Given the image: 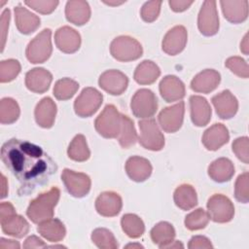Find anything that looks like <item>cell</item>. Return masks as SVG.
<instances>
[{
	"label": "cell",
	"mask_w": 249,
	"mask_h": 249,
	"mask_svg": "<svg viewBox=\"0 0 249 249\" xmlns=\"http://www.w3.org/2000/svg\"><path fill=\"white\" fill-rule=\"evenodd\" d=\"M110 53L115 59L127 62L138 59L143 53V48L136 39L123 35L111 42Z\"/></svg>",
	"instance_id": "obj_4"
},
{
	"label": "cell",
	"mask_w": 249,
	"mask_h": 249,
	"mask_svg": "<svg viewBox=\"0 0 249 249\" xmlns=\"http://www.w3.org/2000/svg\"><path fill=\"white\" fill-rule=\"evenodd\" d=\"M197 26L204 36H213L219 30V17L215 1H204L197 17Z\"/></svg>",
	"instance_id": "obj_11"
},
{
	"label": "cell",
	"mask_w": 249,
	"mask_h": 249,
	"mask_svg": "<svg viewBox=\"0 0 249 249\" xmlns=\"http://www.w3.org/2000/svg\"><path fill=\"white\" fill-rule=\"evenodd\" d=\"M161 1H149L146 2L140 11V16L142 19L146 22L155 21L160 12Z\"/></svg>",
	"instance_id": "obj_44"
},
{
	"label": "cell",
	"mask_w": 249,
	"mask_h": 249,
	"mask_svg": "<svg viewBox=\"0 0 249 249\" xmlns=\"http://www.w3.org/2000/svg\"><path fill=\"white\" fill-rule=\"evenodd\" d=\"M224 17L231 23H241L248 17V1H221Z\"/></svg>",
	"instance_id": "obj_27"
},
{
	"label": "cell",
	"mask_w": 249,
	"mask_h": 249,
	"mask_svg": "<svg viewBox=\"0 0 249 249\" xmlns=\"http://www.w3.org/2000/svg\"><path fill=\"white\" fill-rule=\"evenodd\" d=\"M54 42L58 50L65 53H73L80 49L81 36L70 26L58 28L54 34Z\"/></svg>",
	"instance_id": "obj_17"
},
{
	"label": "cell",
	"mask_w": 249,
	"mask_h": 249,
	"mask_svg": "<svg viewBox=\"0 0 249 249\" xmlns=\"http://www.w3.org/2000/svg\"><path fill=\"white\" fill-rule=\"evenodd\" d=\"M105 4H108V5H112V6H116V5H120V4H123L124 2L125 1H103Z\"/></svg>",
	"instance_id": "obj_56"
},
{
	"label": "cell",
	"mask_w": 249,
	"mask_h": 249,
	"mask_svg": "<svg viewBox=\"0 0 249 249\" xmlns=\"http://www.w3.org/2000/svg\"><path fill=\"white\" fill-rule=\"evenodd\" d=\"M176 235L173 226L168 222H160L151 230L152 241L160 248H164L174 240Z\"/></svg>",
	"instance_id": "obj_33"
},
{
	"label": "cell",
	"mask_w": 249,
	"mask_h": 249,
	"mask_svg": "<svg viewBox=\"0 0 249 249\" xmlns=\"http://www.w3.org/2000/svg\"><path fill=\"white\" fill-rule=\"evenodd\" d=\"M79 89V84L70 79L62 78L54 84L53 87V95L58 100H68L74 96Z\"/></svg>",
	"instance_id": "obj_38"
},
{
	"label": "cell",
	"mask_w": 249,
	"mask_h": 249,
	"mask_svg": "<svg viewBox=\"0 0 249 249\" xmlns=\"http://www.w3.org/2000/svg\"><path fill=\"white\" fill-rule=\"evenodd\" d=\"M225 65L227 68H229L233 74L236 76L247 79L249 77V70H248V64L247 62L241 58L240 56H231L229 57Z\"/></svg>",
	"instance_id": "obj_43"
},
{
	"label": "cell",
	"mask_w": 249,
	"mask_h": 249,
	"mask_svg": "<svg viewBox=\"0 0 249 249\" xmlns=\"http://www.w3.org/2000/svg\"><path fill=\"white\" fill-rule=\"evenodd\" d=\"M221 75L214 69H205L196 74L191 82V89L196 92L209 93L220 84Z\"/></svg>",
	"instance_id": "obj_20"
},
{
	"label": "cell",
	"mask_w": 249,
	"mask_h": 249,
	"mask_svg": "<svg viewBox=\"0 0 249 249\" xmlns=\"http://www.w3.org/2000/svg\"><path fill=\"white\" fill-rule=\"evenodd\" d=\"M160 93L166 102L181 100L186 93L184 83L174 75L163 77L160 83Z\"/></svg>",
	"instance_id": "obj_18"
},
{
	"label": "cell",
	"mask_w": 249,
	"mask_h": 249,
	"mask_svg": "<svg viewBox=\"0 0 249 249\" xmlns=\"http://www.w3.org/2000/svg\"><path fill=\"white\" fill-rule=\"evenodd\" d=\"M16 214L15 207L11 202H1L0 205V220Z\"/></svg>",
	"instance_id": "obj_51"
},
{
	"label": "cell",
	"mask_w": 249,
	"mask_h": 249,
	"mask_svg": "<svg viewBox=\"0 0 249 249\" xmlns=\"http://www.w3.org/2000/svg\"><path fill=\"white\" fill-rule=\"evenodd\" d=\"M0 222L3 232L8 235L21 238L29 231L28 222L22 216L18 215L17 213L1 219Z\"/></svg>",
	"instance_id": "obj_29"
},
{
	"label": "cell",
	"mask_w": 249,
	"mask_h": 249,
	"mask_svg": "<svg viewBox=\"0 0 249 249\" xmlns=\"http://www.w3.org/2000/svg\"><path fill=\"white\" fill-rule=\"evenodd\" d=\"M123 122V114L112 105L108 104L95 119L96 131L104 138H118Z\"/></svg>",
	"instance_id": "obj_3"
},
{
	"label": "cell",
	"mask_w": 249,
	"mask_h": 249,
	"mask_svg": "<svg viewBox=\"0 0 249 249\" xmlns=\"http://www.w3.org/2000/svg\"><path fill=\"white\" fill-rule=\"evenodd\" d=\"M48 245L38 236L36 235H30L28 236L24 243H23V248L25 249H32V248H46Z\"/></svg>",
	"instance_id": "obj_49"
},
{
	"label": "cell",
	"mask_w": 249,
	"mask_h": 249,
	"mask_svg": "<svg viewBox=\"0 0 249 249\" xmlns=\"http://www.w3.org/2000/svg\"><path fill=\"white\" fill-rule=\"evenodd\" d=\"M38 232L48 241L58 242L65 237L66 229L58 219H49L41 222L37 228Z\"/></svg>",
	"instance_id": "obj_30"
},
{
	"label": "cell",
	"mask_w": 249,
	"mask_h": 249,
	"mask_svg": "<svg viewBox=\"0 0 249 249\" xmlns=\"http://www.w3.org/2000/svg\"><path fill=\"white\" fill-rule=\"evenodd\" d=\"M15 21L17 28L22 34L33 33L41 22L38 16L20 5L15 7Z\"/></svg>",
	"instance_id": "obj_26"
},
{
	"label": "cell",
	"mask_w": 249,
	"mask_h": 249,
	"mask_svg": "<svg viewBox=\"0 0 249 249\" xmlns=\"http://www.w3.org/2000/svg\"><path fill=\"white\" fill-rule=\"evenodd\" d=\"M53 81V75L45 68H33L25 74L26 88L36 93L47 91Z\"/></svg>",
	"instance_id": "obj_19"
},
{
	"label": "cell",
	"mask_w": 249,
	"mask_h": 249,
	"mask_svg": "<svg viewBox=\"0 0 249 249\" xmlns=\"http://www.w3.org/2000/svg\"><path fill=\"white\" fill-rule=\"evenodd\" d=\"M61 179L68 193L75 197H83L90 190L91 181L86 173L65 168L61 173Z\"/></svg>",
	"instance_id": "obj_10"
},
{
	"label": "cell",
	"mask_w": 249,
	"mask_h": 249,
	"mask_svg": "<svg viewBox=\"0 0 249 249\" xmlns=\"http://www.w3.org/2000/svg\"><path fill=\"white\" fill-rule=\"evenodd\" d=\"M92 242L101 249H117L118 241L112 231L104 228H97L91 232Z\"/></svg>",
	"instance_id": "obj_39"
},
{
	"label": "cell",
	"mask_w": 249,
	"mask_h": 249,
	"mask_svg": "<svg viewBox=\"0 0 249 249\" xmlns=\"http://www.w3.org/2000/svg\"><path fill=\"white\" fill-rule=\"evenodd\" d=\"M211 102L217 115L223 120L232 118L238 110V101L229 89H225L222 92L214 95Z\"/></svg>",
	"instance_id": "obj_15"
},
{
	"label": "cell",
	"mask_w": 249,
	"mask_h": 249,
	"mask_svg": "<svg viewBox=\"0 0 249 249\" xmlns=\"http://www.w3.org/2000/svg\"><path fill=\"white\" fill-rule=\"evenodd\" d=\"M102 93L94 88H86L74 102V111L81 118L92 116L101 106Z\"/></svg>",
	"instance_id": "obj_8"
},
{
	"label": "cell",
	"mask_w": 249,
	"mask_h": 249,
	"mask_svg": "<svg viewBox=\"0 0 249 249\" xmlns=\"http://www.w3.org/2000/svg\"><path fill=\"white\" fill-rule=\"evenodd\" d=\"M132 114L137 118L149 119L158 110V100L155 93L148 89H138L130 102Z\"/></svg>",
	"instance_id": "obj_7"
},
{
	"label": "cell",
	"mask_w": 249,
	"mask_h": 249,
	"mask_svg": "<svg viewBox=\"0 0 249 249\" xmlns=\"http://www.w3.org/2000/svg\"><path fill=\"white\" fill-rule=\"evenodd\" d=\"M185 113V103L178 102L172 106L162 109L158 117L160 127L168 133H173L179 130L182 126Z\"/></svg>",
	"instance_id": "obj_12"
},
{
	"label": "cell",
	"mask_w": 249,
	"mask_h": 249,
	"mask_svg": "<svg viewBox=\"0 0 249 249\" xmlns=\"http://www.w3.org/2000/svg\"><path fill=\"white\" fill-rule=\"evenodd\" d=\"M207 210L209 218L216 223H228L234 216V206L231 200L222 194H215L209 197Z\"/></svg>",
	"instance_id": "obj_9"
},
{
	"label": "cell",
	"mask_w": 249,
	"mask_h": 249,
	"mask_svg": "<svg viewBox=\"0 0 249 249\" xmlns=\"http://www.w3.org/2000/svg\"><path fill=\"white\" fill-rule=\"evenodd\" d=\"M0 248L4 249V248H12V249H18L19 248V243L16 240H12V239H5V238H1L0 239Z\"/></svg>",
	"instance_id": "obj_52"
},
{
	"label": "cell",
	"mask_w": 249,
	"mask_h": 249,
	"mask_svg": "<svg viewBox=\"0 0 249 249\" xmlns=\"http://www.w3.org/2000/svg\"><path fill=\"white\" fill-rule=\"evenodd\" d=\"M190 249H201V248H213L211 241L203 235H196L193 236L188 244Z\"/></svg>",
	"instance_id": "obj_47"
},
{
	"label": "cell",
	"mask_w": 249,
	"mask_h": 249,
	"mask_svg": "<svg viewBox=\"0 0 249 249\" xmlns=\"http://www.w3.org/2000/svg\"><path fill=\"white\" fill-rule=\"evenodd\" d=\"M123 207V200L119 194L107 191L101 193L95 200V209L104 217L117 216Z\"/></svg>",
	"instance_id": "obj_16"
},
{
	"label": "cell",
	"mask_w": 249,
	"mask_h": 249,
	"mask_svg": "<svg viewBox=\"0 0 249 249\" xmlns=\"http://www.w3.org/2000/svg\"><path fill=\"white\" fill-rule=\"evenodd\" d=\"M121 226L124 233L131 238H138L145 231V225L142 219L131 213L124 214L122 217Z\"/></svg>",
	"instance_id": "obj_35"
},
{
	"label": "cell",
	"mask_w": 249,
	"mask_h": 249,
	"mask_svg": "<svg viewBox=\"0 0 249 249\" xmlns=\"http://www.w3.org/2000/svg\"><path fill=\"white\" fill-rule=\"evenodd\" d=\"M125 248H143V246L139 243H130V244H127Z\"/></svg>",
	"instance_id": "obj_57"
},
{
	"label": "cell",
	"mask_w": 249,
	"mask_h": 249,
	"mask_svg": "<svg viewBox=\"0 0 249 249\" xmlns=\"http://www.w3.org/2000/svg\"><path fill=\"white\" fill-rule=\"evenodd\" d=\"M98 85L106 92L112 95H120L126 89L128 86V79L123 72L111 69L100 75Z\"/></svg>",
	"instance_id": "obj_13"
},
{
	"label": "cell",
	"mask_w": 249,
	"mask_h": 249,
	"mask_svg": "<svg viewBox=\"0 0 249 249\" xmlns=\"http://www.w3.org/2000/svg\"><path fill=\"white\" fill-rule=\"evenodd\" d=\"M160 75V67L152 60H143L134 71L133 78L139 85H151Z\"/></svg>",
	"instance_id": "obj_31"
},
{
	"label": "cell",
	"mask_w": 249,
	"mask_h": 249,
	"mask_svg": "<svg viewBox=\"0 0 249 249\" xmlns=\"http://www.w3.org/2000/svg\"><path fill=\"white\" fill-rule=\"evenodd\" d=\"M232 152L244 163L249 162V139L247 136L236 138L232 142Z\"/></svg>",
	"instance_id": "obj_45"
},
{
	"label": "cell",
	"mask_w": 249,
	"mask_h": 249,
	"mask_svg": "<svg viewBox=\"0 0 249 249\" xmlns=\"http://www.w3.org/2000/svg\"><path fill=\"white\" fill-rule=\"evenodd\" d=\"M58 1H54V0H31V1H25L24 4L26 6H28L29 8L33 9L34 11L40 13V14H43V15H48V14H51L53 13L55 8L57 7L58 5Z\"/></svg>",
	"instance_id": "obj_46"
},
{
	"label": "cell",
	"mask_w": 249,
	"mask_h": 249,
	"mask_svg": "<svg viewBox=\"0 0 249 249\" xmlns=\"http://www.w3.org/2000/svg\"><path fill=\"white\" fill-rule=\"evenodd\" d=\"M191 119L195 125L204 126L211 119V107L206 98L199 95H192L190 97Z\"/></svg>",
	"instance_id": "obj_22"
},
{
	"label": "cell",
	"mask_w": 249,
	"mask_h": 249,
	"mask_svg": "<svg viewBox=\"0 0 249 249\" xmlns=\"http://www.w3.org/2000/svg\"><path fill=\"white\" fill-rule=\"evenodd\" d=\"M153 167L150 161L142 157H130L125 162V171L128 177L135 182H143L152 174Z\"/></svg>",
	"instance_id": "obj_23"
},
{
	"label": "cell",
	"mask_w": 249,
	"mask_h": 249,
	"mask_svg": "<svg viewBox=\"0 0 249 249\" xmlns=\"http://www.w3.org/2000/svg\"><path fill=\"white\" fill-rule=\"evenodd\" d=\"M1 184H2V195H1V197L4 198L5 196H7V194H8V183H7L6 177L3 174L1 175Z\"/></svg>",
	"instance_id": "obj_54"
},
{
	"label": "cell",
	"mask_w": 249,
	"mask_h": 249,
	"mask_svg": "<svg viewBox=\"0 0 249 249\" xmlns=\"http://www.w3.org/2000/svg\"><path fill=\"white\" fill-rule=\"evenodd\" d=\"M68 157L75 161H86L90 157V151L88 147L86 137L83 134H77L69 144L67 150Z\"/></svg>",
	"instance_id": "obj_34"
},
{
	"label": "cell",
	"mask_w": 249,
	"mask_h": 249,
	"mask_svg": "<svg viewBox=\"0 0 249 249\" xmlns=\"http://www.w3.org/2000/svg\"><path fill=\"white\" fill-rule=\"evenodd\" d=\"M183 248L184 247V245L180 242V241H172L171 243H169V244H167L164 248Z\"/></svg>",
	"instance_id": "obj_55"
},
{
	"label": "cell",
	"mask_w": 249,
	"mask_h": 249,
	"mask_svg": "<svg viewBox=\"0 0 249 249\" xmlns=\"http://www.w3.org/2000/svg\"><path fill=\"white\" fill-rule=\"evenodd\" d=\"M234 196L237 201L247 203L249 200V174L244 172L240 174L234 185Z\"/></svg>",
	"instance_id": "obj_42"
},
{
	"label": "cell",
	"mask_w": 249,
	"mask_h": 249,
	"mask_svg": "<svg viewBox=\"0 0 249 249\" xmlns=\"http://www.w3.org/2000/svg\"><path fill=\"white\" fill-rule=\"evenodd\" d=\"M20 114L18 102L11 97H4L0 101V122L2 124L15 123Z\"/></svg>",
	"instance_id": "obj_36"
},
{
	"label": "cell",
	"mask_w": 249,
	"mask_h": 249,
	"mask_svg": "<svg viewBox=\"0 0 249 249\" xmlns=\"http://www.w3.org/2000/svg\"><path fill=\"white\" fill-rule=\"evenodd\" d=\"M194 1H186V0H170L168 1V4L172 11L176 13H180L183 11H186Z\"/></svg>",
	"instance_id": "obj_50"
},
{
	"label": "cell",
	"mask_w": 249,
	"mask_h": 249,
	"mask_svg": "<svg viewBox=\"0 0 249 249\" xmlns=\"http://www.w3.org/2000/svg\"><path fill=\"white\" fill-rule=\"evenodd\" d=\"M187 40V29L183 25H176L169 29L164 35L161 43V49L169 55L178 54L185 49Z\"/></svg>",
	"instance_id": "obj_14"
},
{
	"label": "cell",
	"mask_w": 249,
	"mask_h": 249,
	"mask_svg": "<svg viewBox=\"0 0 249 249\" xmlns=\"http://www.w3.org/2000/svg\"><path fill=\"white\" fill-rule=\"evenodd\" d=\"M60 196L57 187L51 188L48 192L40 194L32 199L27 207L26 215L35 224H40L53 217V209Z\"/></svg>",
	"instance_id": "obj_2"
},
{
	"label": "cell",
	"mask_w": 249,
	"mask_h": 249,
	"mask_svg": "<svg viewBox=\"0 0 249 249\" xmlns=\"http://www.w3.org/2000/svg\"><path fill=\"white\" fill-rule=\"evenodd\" d=\"M137 133L131 119L127 116L123 115V122H122V128L121 132L118 136V140L122 148L127 149L134 145L137 141Z\"/></svg>",
	"instance_id": "obj_37"
},
{
	"label": "cell",
	"mask_w": 249,
	"mask_h": 249,
	"mask_svg": "<svg viewBox=\"0 0 249 249\" xmlns=\"http://www.w3.org/2000/svg\"><path fill=\"white\" fill-rule=\"evenodd\" d=\"M52 52V31L46 28L29 42L25 54L31 63L37 64L48 60Z\"/></svg>",
	"instance_id": "obj_5"
},
{
	"label": "cell",
	"mask_w": 249,
	"mask_h": 249,
	"mask_svg": "<svg viewBox=\"0 0 249 249\" xmlns=\"http://www.w3.org/2000/svg\"><path fill=\"white\" fill-rule=\"evenodd\" d=\"M65 17L67 20L75 25L86 24L90 18V8L87 1L71 0L66 3Z\"/></svg>",
	"instance_id": "obj_24"
},
{
	"label": "cell",
	"mask_w": 249,
	"mask_h": 249,
	"mask_svg": "<svg viewBox=\"0 0 249 249\" xmlns=\"http://www.w3.org/2000/svg\"><path fill=\"white\" fill-rule=\"evenodd\" d=\"M11 18V12L9 9H6L3 11L1 15V39H2V51L4 50L5 43H6V37L7 32L9 28V22Z\"/></svg>",
	"instance_id": "obj_48"
},
{
	"label": "cell",
	"mask_w": 249,
	"mask_h": 249,
	"mask_svg": "<svg viewBox=\"0 0 249 249\" xmlns=\"http://www.w3.org/2000/svg\"><path fill=\"white\" fill-rule=\"evenodd\" d=\"M21 70L20 63L17 59L2 60L0 63V81L1 83H8L16 79Z\"/></svg>",
	"instance_id": "obj_41"
},
{
	"label": "cell",
	"mask_w": 249,
	"mask_h": 249,
	"mask_svg": "<svg viewBox=\"0 0 249 249\" xmlns=\"http://www.w3.org/2000/svg\"><path fill=\"white\" fill-rule=\"evenodd\" d=\"M248 49H249V45H248V34H245L243 40L240 43V51L244 53V54H248Z\"/></svg>",
	"instance_id": "obj_53"
},
{
	"label": "cell",
	"mask_w": 249,
	"mask_h": 249,
	"mask_svg": "<svg viewBox=\"0 0 249 249\" xmlns=\"http://www.w3.org/2000/svg\"><path fill=\"white\" fill-rule=\"evenodd\" d=\"M173 198L176 206L182 210H190L197 204L196 192L190 184H182L177 187Z\"/></svg>",
	"instance_id": "obj_32"
},
{
	"label": "cell",
	"mask_w": 249,
	"mask_h": 249,
	"mask_svg": "<svg viewBox=\"0 0 249 249\" xmlns=\"http://www.w3.org/2000/svg\"><path fill=\"white\" fill-rule=\"evenodd\" d=\"M1 160L19 182V196H28L45 185L57 169L55 162L41 147L16 138L2 145Z\"/></svg>",
	"instance_id": "obj_1"
},
{
	"label": "cell",
	"mask_w": 249,
	"mask_h": 249,
	"mask_svg": "<svg viewBox=\"0 0 249 249\" xmlns=\"http://www.w3.org/2000/svg\"><path fill=\"white\" fill-rule=\"evenodd\" d=\"M234 174V166L231 160L220 158L215 160L208 166L209 177L218 183L230 181Z\"/></svg>",
	"instance_id": "obj_28"
},
{
	"label": "cell",
	"mask_w": 249,
	"mask_h": 249,
	"mask_svg": "<svg viewBox=\"0 0 249 249\" xmlns=\"http://www.w3.org/2000/svg\"><path fill=\"white\" fill-rule=\"evenodd\" d=\"M56 115V104L51 97H44L36 105L34 116L38 125L50 128L53 125Z\"/></svg>",
	"instance_id": "obj_25"
},
{
	"label": "cell",
	"mask_w": 249,
	"mask_h": 249,
	"mask_svg": "<svg viewBox=\"0 0 249 249\" xmlns=\"http://www.w3.org/2000/svg\"><path fill=\"white\" fill-rule=\"evenodd\" d=\"M209 219V215L205 210L197 208L186 216L185 226L190 231L201 230L207 226Z\"/></svg>",
	"instance_id": "obj_40"
},
{
	"label": "cell",
	"mask_w": 249,
	"mask_h": 249,
	"mask_svg": "<svg viewBox=\"0 0 249 249\" xmlns=\"http://www.w3.org/2000/svg\"><path fill=\"white\" fill-rule=\"evenodd\" d=\"M140 134L138 141L147 150L160 151L164 146V136L154 119H145L138 123Z\"/></svg>",
	"instance_id": "obj_6"
},
{
	"label": "cell",
	"mask_w": 249,
	"mask_h": 249,
	"mask_svg": "<svg viewBox=\"0 0 249 249\" xmlns=\"http://www.w3.org/2000/svg\"><path fill=\"white\" fill-rule=\"evenodd\" d=\"M230 133L223 124H214L202 135V144L209 151H217L229 142Z\"/></svg>",
	"instance_id": "obj_21"
}]
</instances>
